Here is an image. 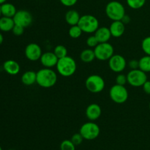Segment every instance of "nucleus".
Wrapping results in <instances>:
<instances>
[{"label":"nucleus","mask_w":150,"mask_h":150,"mask_svg":"<svg viewBox=\"0 0 150 150\" xmlns=\"http://www.w3.org/2000/svg\"><path fill=\"white\" fill-rule=\"evenodd\" d=\"M105 14L109 19L114 21H121L125 16V9L124 5L118 1H111L105 7Z\"/></svg>","instance_id":"7ed1b4c3"},{"label":"nucleus","mask_w":150,"mask_h":150,"mask_svg":"<svg viewBox=\"0 0 150 150\" xmlns=\"http://www.w3.org/2000/svg\"><path fill=\"white\" fill-rule=\"evenodd\" d=\"M79 133L83 138V139L88 141L95 140L99 136L100 129L99 125L93 121L88 122L82 125L79 130Z\"/></svg>","instance_id":"39448f33"},{"label":"nucleus","mask_w":150,"mask_h":150,"mask_svg":"<svg viewBox=\"0 0 150 150\" xmlns=\"http://www.w3.org/2000/svg\"><path fill=\"white\" fill-rule=\"evenodd\" d=\"M57 74L51 68H42L37 72L36 83L42 88H51L57 83Z\"/></svg>","instance_id":"f257e3e1"},{"label":"nucleus","mask_w":150,"mask_h":150,"mask_svg":"<svg viewBox=\"0 0 150 150\" xmlns=\"http://www.w3.org/2000/svg\"><path fill=\"white\" fill-rule=\"evenodd\" d=\"M13 33L14 34V35L16 36H21L23 34L24 32V27L20 26V25L15 24L14 27L13 28V30H12Z\"/></svg>","instance_id":"2f4dec72"},{"label":"nucleus","mask_w":150,"mask_h":150,"mask_svg":"<svg viewBox=\"0 0 150 150\" xmlns=\"http://www.w3.org/2000/svg\"><path fill=\"white\" fill-rule=\"evenodd\" d=\"M80 18L81 16L79 15V12L76 11V10H68L65 14V21L67 24L70 26L78 25Z\"/></svg>","instance_id":"aec40b11"},{"label":"nucleus","mask_w":150,"mask_h":150,"mask_svg":"<svg viewBox=\"0 0 150 150\" xmlns=\"http://www.w3.org/2000/svg\"><path fill=\"white\" fill-rule=\"evenodd\" d=\"M40 60V62L42 66L46 68H52V67L57 66L59 59L57 58L54 52L47 51L42 54Z\"/></svg>","instance_id":"ddd939ff"},{"label":"nucleus","mask_w":150,"mask_h":150,"mask_svg":"<svg viewBox=\"0 0 150 150\" xmlns=\"http://www.w3.org/2000/svg\"><path fill=\"white\" fill-rule=\"evenodd\" d=\"M17 11L18 10H16V7H15L14 4H11V3L5 2L1 4V16L13 18Z\"/></svg>","instance_id":"6ab92c4d"},{"label":"nucleus","mask_w":150,"mask_h":150,"mask_svg":"<svg viewBox=\"0 0 150 150\" xmlns=\"http://www.w3.org/2000/svg\"><path fill=\"white\" fill-rule=\"evenodd\" d=\"M25 56L29 61L35 62L40 59L42 56V48L38 44L32 42L28 44L25 48Z\"/></svg>","instance_id":"f8f14e48"},{"label":"nucleus","mask_w":150,"mask_h":150,"mask_svg":"<svg viewBox=\"0 0 150 150\" xmlns=\"http://www.w3.org/2000/svg\"><path fill=\"white\" fill-rule=\"evenodd\" d=\"M126 1L127 5L134 10L142 8L146 3V0H126Z\"/></svg>","instance_id":"a878e982"},{"label":"nucleus","mask_w":150,"mask_h":150,"mask_svg":"<svg viewBox=\"0 0 150 150\" xmlns=\"http://www.w3.org/2000/svg\"><path fill=\"white\" fill-rule=\"evenodd\" d=\"M127 83L132 86L134 87H139L142 86L144 83L147 81V76L146 73L142 71L140 69L136 70H130V71L127 73Z\"/></svg>","instance_id":"1a4fd4ad"},{"label":"nucleus","mask_w":150,"mask_h":150,"mask_svg":"<svg viewBox=\"0 0 150 150\" xmlns=\"http://www.w3.org/2000/svg\"><path fill=\"white\" fill-rule=\"evenodd\" d=\"M105 81L100 76L97 74L90 75L85 81V86L92 93H100L105 88Z\"/></svg>","instance_id":"423d86ee"},{"label":"nucleus","mask_w":150,"mask_h":150,"mask_svg":"<svg viewBox=\"0 0 150 150\" xmlns=\"http://www.w3.org/2000/svg\"><path fill=\"white\" fill-rule=\"evenodd\" d=\"M127 83V76L124 74H119L116 77V83L119 85H122L125 86Z\"/></svg>","instance_id":"7c9ffc66"},{"label":"nucleus","mask_w":150,"mask_h":150,"mask_svg":"<svg viewBox=\"0 0 150 150\" xmlns=\"http://www.w3.org/2000/svg\"><path fill=\"white\" fill-rule=\"evenodd\" d=\"M3 69L9 75L16 76L20 72V64L18 62L13 59L7 60L3 64Z\"/></svg>","instance_id":"dca6fc26"},{"label":"nucleus","mask_w":150,"mask_h":150,"mask_svg":"<svg viewBox=\"0 0 150 150\" xmlns=\"http://www.w3.org/2000/svg\"><path fill=\"white\" fill-rule=\"evenodd\" d=\"M95 58L100 61H106L108 60L114 53V48L113 45L108 42H100L95 48Z\"/></svg>","instance_id":"6e6552de"},{"label":"nucleus","mask_w":150,"mask_h":150,"mask_svg":"<svg viewBox=\"0 0 150 150\" xmlns=\"http://www.w3.org/2000/svg\"><path fill=\"white\" fill-rule=\"evenodd\" d=\"M3 41H4V37H3L2 34H1V32H0V45H1V44H2Z\"/></svg>","instance_id":"e433bc0d"},{"label":"nucleus","mask_w":150,"mask_h":150,"mask_svg":"<svg viewBox=\"0 0 150 150\" xmlns=\"http://www.w3.org/2000/svg\"><path fill=\"white\" fill-rule=\"evenodd\" d=\"M78 25L81 29L82 32L87 34L95 33L100 27L99 21L92 15H83L81 16Z\"/></svg>","instance_id":"20e7f679"},{"label":"nucleus","mask_w":150,"mask_h":150,"mask_svg":"<svg viewBox=\"0 0 150 150\" xmlns=\"http://www.w3.org/2000/svg\"><path fill=\"white\" fill-rule=\"evenodd\" d=\"M6 1H7V0H0V5L4 4V3H5Z\"/></svg>","instance_id":"4c0bfd02"},{"label":"nucleus","mask_w":150,"mask_h":150,"mask_svg":"<svg viewBox=\"0 0 150 150\" xmlns=\"http://www.w3.org/2000/svg\"><path fill=\"white\" fill-rule=\"evenodd\" d=\"M98 44H99V42H98L96 37L95 36V35L89 36L86 40V45L90 48H95Z\"/></svg>","instance_id":"c85d7f7f"},{"label":"nucleus","mask_w":150,"mask_h":150,"mask_svg":"<svg viewBox=\"0 0 150 150\" xmlns=\"http://www.w3.org/2000/svg\"><path fill=\"white\" fill-rule=\"evenodd\" d=\"M121 21L125 23H125H130V18L128 16H127V15H125V16L123 17V18L122 19Z\"/></svg>","instance_id":"c9c22d12"},{"label":"nucleus","mask_w":150,"mask_h":150,"mask_svg":"<svg viewBox=\"0 0 150 150\" xmlns=\"http://www.w3.org/2000/svg\"><path fill=\"white\" fill-rule=\"evenodd\" d=\"M139 69L145 73L150 72V56L146 55L139 60Z\"/></svg>","instance_id":"5701e85b"},{"label":"nucleus","mask_w":150,"mask_h":150,"mask_svg":"<svg viewBox=\"0 0 150 150\" xmlns=\"http://www.w3.org/2000/svg\"><path fill=\"white\" fill-rule=\"evenodd\" d=\"M82 32L81 29L79 27V25H74V26H71V27L70 28L68 31L69 36L71 38H73V39H77V38H80L81 36Z\"/></svg>","instance_id":"b1692460"},{"label":"nucleus","mask_w":150,"mask_h":150,"mask_svg":"<svg viewBox=\"0 0 150 150\" xmlns=\"http://www.w3.org/2000/svg\"><path fill=\"white\" fill-rule=\"evenodd\" d=\"M95 36L100 42H107L111 39V34L109 28L106 26L99 27L95 32Z\"/></svg>","instance_id":"f3484780"},{"label":"nucleus","mask_w":150,"mask_h":150,"mask_svg":"<svg viewBox=\"0 0 150 150\" xmlns=\"http://www.w3.org/2000/svg\"><path fill=\"white\" fill-rule=\"evenodd\" d=\"M9 150H16V149H9Z\"/></svg>","instance_id":"79ce46f5"},{"label":"nucleus","mask_w":150,"mask_h":150,"mask_svg":"<svg viewBox=\"0 0 150 150\" xmlns=\"http://www.w3.org/2000/svg\"><path fill=\"white\" fill-rule=\"evenodd\" d=\"M111 36L114 38H120L122 36L125 30V23L122 21H114L109 26Z\"/></svg>","instance_id":"2eb2a0df"},{"label":"nucleus","mask_w":150,"mask_h":150,"mask_svg":"<svg viewBox=\"0 0 150 150\" xmlns=\"http://www.w3.org/2000/svg\"><path fill=\"white\" fill-rule=\"evenodd\" d=\"M76 146L71 140L66 139L62 142L60 144V150H76Z\"/></svg>","instance_id":"bb28decb"},{"label":"nucleus","mask_w":150,"mask_h":150,"mask_svg":"<svg viewBox=\"0 0 150 150\" xmlns=\"http://www.w3.org/2000/svg\"><path fill=\"white\" fill-rule=\"evenodd\" d=\"M85 114H86V117L88 120L90 121H95L100 117L101 114H102V109L98 104H89L86 108Z\"/></svg>","instance_id":"4468645a"},{"label":"nucleus","mask_w":150,"mask_h":150,"mask_svg":"<svg viewBox=\"0 0 150 150\" xmlns=\"http://www.w3.org/2000/svg\"><path fill=\"white\" fill-rule=\"evenodd\" d=\"M149 110H150V102H149Z\"/></svg>","instance_id":"a19ab883"},{"label":"nucleus","mask_w":150,"mask_h":150,"mask_svg":"<svg viewBox=\"0 0 150 150\" xmlns=\"http://www.w3.org/2000/svg\"><path fill=\"white\" fill-rule=\"evenodd\" d=\"M127 62L125 58L120 54H114L108 59V67L114 73H120L125 69Z\"/></svg>","instance_id":"9d476101"},{"label":"nucleus","mask_w":150,"mask_h":150,"mask_svg":"<svg viewBox=\"0 0 150 150\" xmlns=\"http://www.w3.org/2000/svg\"><path fill=\"white\" fill-rule=\"evenodd\" d=\"M37 72L33 70L26 71L21 76V82L26 86H31L36 83Z\"/></svg>","instance_id":"412c9836"},{"label":"nucleus","mask_w":150,"mask_h":150,"mask_svg":"<svg viewBox=\"0 0 150 150\" xmlns=\"http://www.w3.org/2000/svg\"><path fill=\"white\" fill-rule=\"evenodd\" d=\"M109 96L114 103L117 104H122L127 100L129 94L125 86L116 83L110 89Z\"/></svg>","instance_id":"0eeeda50"},{"label":"nucleus","mask_w":150,"mask_h":150,"mask_svg":"<svg viewBox=\"0 0 150 150\" xmlns=\"http://www.w3.org/2000/svg\"><path fill=\"white\" fill-rule=\"evenodd\" d=\"M62 4L65 7H73L77 3L78 0H59Z\"/></svg>","instance_id":"473e14b6"},{"label":"nucleus","mask_w":150,"mask_h":150,"mask_svg":"<svg viewBox=\"0 0 150 150\" xmlns=\"http://www.w3.org/2000/svg\"><path fill=\"white\" fill-rule=\"evenodd\" d=\"M1 17V5H0V18Z\"/></svg>","instance_id":"58836bf2"},{"label":"nucleus","mask_w":150,"mask_h":150,"mask_svg":"<svg viewBox=\"0 0 150 150\" xmlns=\"http://www.w3.org/2000/svg\"><path fill=\"white\" fill-rule=\"evenodd\" d=\"M80 59L83 62L90 63L93 61L95 58V54L94 49L92 48H86L83 50L80 54Z\"/></svg>","instance_id":"4be33fe9"},{"label":"nucleus","mask_w":150,"mask_h":150,"mask_svg":"<svg viewBox=\"0 0 150 150\" xmlns=\"http://www.w3.org/2000/svg\"><path fill=\"white\" fill-rule=\"evenodd\" d=\"M70 140H71V142H73L76 146H79V145H80L83 142V138L82 137V136L81 135L80 133H75L74 135H73V136H72Z\"/></svg>","instance_id":"c756f323"},{"label":"nucleus","mask_w":150,"mask_h":150,"mask_svg":"<svg viewBox=\"0 0 150 150\" xmlns=\"http://www.w3.org/2000/svg\"><path fill=\"white\" fill-rule=\"evenodd\" d=\"M142 87H143V90L145 93L147 94V95H150V81H146L144 83Z\"/></svg>","instance_id":"f704fd0d"},{"label":"nucleus","mask_w":150,"mask_h":150,"mask_svg":"<svg viewBox=\"0 0 150 150\" xmlns=\"http://www.w3.org/2000/svg\"><path fill=\"white\" fill-rule=\"evenodd\" d=\"M15 26V22L13 18L1 16L0 18V31L4 32H10Z\"/></svg>","instance_id":"a211bd4d"},{"label":"nucleus","mask_w":150,"mask_h":150,"mask_svg":"<svg viewBox=\"0 0 150 150\" xmlns=\"http://www.w3.org/2000/svg\"><path fill=\"white\" fill-rule=\"evenodd\" d=\"M142 48L146 55L150 56V36L146 37L142 40Z\"/></svg>","instance_id":"cd10ccee"},{"label":"nucleus","mask_w":150,"mask_h":150,"mask_svg":"<svg viewBox=\"0 0 150 150\" xmlns=\"http://www.w3.org/2000/svg\"><path fill=\"white\" fill-rule=\"evenodd\" d=\"M0 150H3V149H2V148H1V146H0Z\"/></svg>","instance_id":"ea45409f"},{"label":"nucleus","mask_w":150,"mask_h":150,"mask_svg":"<svg viewBox=\"0 0 150 150\" xmlns=\"http://www.w3.org/2000/svg\"><path fill=\"white\" fill-rule=\"evenodd\" d=\"M54 53L58 59L63 58L67 56V49L65 46L62 45H58L54 48Z\"/></svg>","instance_id":"393cba45"},{"label":"nucleus","mask_w":150,"mask_h":150,"mask_svg":"<svg viewBox=\"0 0 150 150\" xmlns=\"http://www.w3.org/2000/svg\"><path fill=\"white\" fill-rule=\"evenodd\" d=\"M56 67L59 74L63 77H70L76 73L77 64L73 57L66 56L63 58L59 59Z\"/></svg>","instance_id":"f03ea898"},{"label":"nucleus","mask_w":150,"mask_h":150,"mask_svg":"<svg viewBox=\"0 0 150 150\" xmlns=\"http://www.w3.org/2000/svg\"><path fill=\"white\" fill-rule=\"evenodd\" d=\"M13 18L15 24L20 25L24 28L30 26L33 21L32 15L26 10H18Z\"/></svg>","instance_id":"9b49d317"},{"label":"nucleus","mask_w":150,"mask_h":150,"mask_svg":"<svg viewBox=\"0 0 150 150\" xmlns=\"http://www.w3.org/2000/svg\"><path fill=\"white\" fill-rule=\"evenodd\" d=\"M128 66L130 70H136L139 68V61L136 59H132L129 62Z\"/></svg>","instance_id":"72a5a7b5"}]
</instances>
